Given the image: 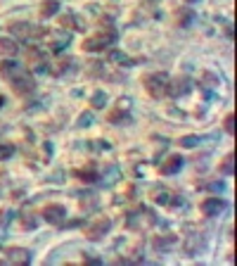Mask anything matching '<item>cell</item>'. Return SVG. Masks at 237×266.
I'll use <instances>...</instances> for the list:
<instances>
[{"mask_svg": "<svg viewBox=\"0 0 237 266\" xmlns=\"http://www.w3.org/2000/svg\"><path fill=\"white\" fill-rule=\"evenodd\" d=\"M145 86L149 88V93L154 98H162L164 93H169V76L166 74H152V76H147L145 79Z\"/></svg>", "mask_w": 237, "mask_h": 266, "instance_id": "6da1fadb", "label": "cell"}, {"mask_svg": "<svg viewBox=\"0 0 237 266\" xmlns=\"http://www.w3.org/2000/svg\"><path fill=\"white\" fill-rule=\"evenodd\" d=\"M17 81H12V86L17 90H19V93H31V90H34V79H31V76L29 74H21V71H17Z\"/></svg>", "mask_w": 237, "mask_h": 266, "instance_id": "7a4b0ae2", "label": "cell"}, {"mask_svg": "<svg viewBox=\"0 0 237 266\" xmlns=\"http://www.w3.org/2000/svg\"><path fill=\"white\" fill-rule=\"evenodd\" d=\"M223 207H228L223 202V200H206L202 205V212L204 214H209V216H214V214H218V212H223Z\"/></svg>", "mask_w": 237, "mask_h": 266, "instance_id": "3957f363", "label": "cell"}, {"mask_svg": "<svg viewBox=\"0 0 237 266\" xmlns=\"http://www.w3.org/2000/svg\"><path fill=\"white\" fill-rule=\"evenodd\" d=\"M64 214H67V212H64V207L57 205V207H47L45 212H43V216H45L50 224H57V221H62V219H64Z\"/></svg>", "mask_w": 237, "mask_h": 266, "instance_id": "277c9868", "label": "cell"}, {"mask_svg": "<svg viewBox=\"0 0 237 266\" xmlns=\"http://www.w3.org/2000/svg\"><path fill=\"white\" fill-rule=\"evenodd\" d=\"M178 166H183V157H180V155H173V157L162 166V174H176Z\"/></svg>", "mask_w": 237, "mask_h": 266, "instance_id": "5b68a950", "label": "cell"}, {"mask_svg": "<svg viewBox=\"0 0 237 266\" xmlns=\"http://www.w3.org/2000/svg\"><path fill=\"white\" fill-rule=\"evenodd\" d=\"M7 259H10V261H19V264H27V261H29V252H27V250H10V252H7Z\"/></svg>", "mask_w": 237, "mask_h": 266, "instance_id": "8992f818", "label": "cell"}, {"mask_svg": "<svg viewBox=\"0 0 237 266\" xmlns=\"http://www.w3.org/2000/svg\"><path fill=\"white\" fill-rule=\"evenodd\" d=\"M0 53L3 55H17V43L10 38H0Z\"/></svg>", "mask_w": 237, "mask_h": 266, "instance_id": "52a82bcc", "label": "cell"}, {"mask_svg": "<svg viewBox=\"0 0 237 266\" xmlns=\"http://www.w3.org/2000/svg\"><path fill=\"white\" fill-rule=\"evenodd\" d=\"M109 43V38H95V41H86V45H83V48L86 50H97V48H104V45H107Z\"/></svg>", "mask_w": 237, "mask_h": 266, "instance_id": "ba28073f", "label": "cell"}, {"mask_svg": "<svg viewBox=\"0 0 237 266\" xmlns=\"http://www.w3.org/2000/svg\"><path fill=\"white\" fill-rule=\"evenodd\" d=\"M100 228H90L88 231V238H100L102 233H107V228H109V224L107 221H102V224H97Z\"/></svg>", "mask_w": 237, "mask_h": 266, "instance_id": "9c48e42d", "label": "cell"}, {"mask_svg": "<svg viewBox=\"0 0 237 266\" xmlns=\"http://www.w3.org/2000/svg\"><path fill=\"white\" fill-rule=\"evenodd\" d=\"M52 12H57V0H47L45 5H43L41 14H43V17H50Z\"/></svg>", "mask_w": 237, "mask_h": 266, "instance_id": "30bf717a", "label": "cell"}, {"mask_svg": "<svg viewBox=\"0 0 237 266\" xmlns=\"http://www.w3.org/2000/svg\"><path fill=\"white\" fill-rule=\"evenodd\" d=\"M14 155V148L12 145H0V159H7Z\"/></svg>", "mask_w": 237, "mask_h": 266, "instance_id": "8fae6325", "label": "cell"}, {"mask_svg": "<svg viewBox=\"0 0 237 266\" xmlns=\"http://www.w3.org/2000/svg\"><path fill=\"white\" fill-rule=\"evenodd\" d=\"M104 103H107V98H104V93H97V95L93 98V105H95V107H104Z\"/></svg>", "mask_w": 237, "mask_h": 266, "instance_id": "7c38bea8", "label": "cell"}, {"mask_svg": "<svg viewBox=\"0 0 237 266\" xmlns=\"http://www.w3.org/2000/svg\"><path fill=\"white\" fill-rule=\"evenodd\" d=\"M223 171H225V174H232V155L223 162Z\"/></svg>", "mask_w": 237, "mask_h": 266, "instance_id": "4fadbf2b", "label": "cell"}, {"mask_svg": "<svg viewBox=\"0 0 237 266\" xmlns=\"http://www.w3.org/2000/svg\"><path fill=\"white\" fill-rule=\"evenodd\" d=\"M232 122H235V119H232V114L225 119V131H228V133H232Z\"/></svg>", "mask_w": 237, "mask_h": 266, "instance_id": "5bb4252c", "label": "cell"}, {"mask_svg": "<svg viewBox=\"0 0 237 266\" xmlns=\"http://www.w3.org/2000/svg\"><path fill=\"white\" fill-rule=\"evenodd\" d=\"M0 105H3V98H0Z\"/></svg>", "mask_w": 237, "mask_h": 266, "instance_id": "9a60e30c", "label": "cell"}, {"mask_svg": "<svg viewBox=\"0 0 237 266\" xmlns=\"http://www.w3.org/2000/svg\"><path fill=\"white\" fill-rule=\"evenodd\" d=\"M190 3H195V0H190Z\"/></svg>", "mask_w": 237, "mask_h": 266, "instance_id": "2e32d148", "label": "cell"}]
</instances>
